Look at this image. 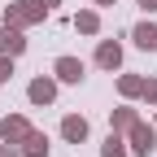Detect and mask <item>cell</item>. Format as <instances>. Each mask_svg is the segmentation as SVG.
I'll use <instances>...</instances> for the list:
<instances>
[{"label":"cell","mask_w":157,"mask_h":157,"mask_svg":"<svg viewBox=\"0 0 157 157\" xmlns=\"http://www.w3.org/2000/svg\"><path fill=\"white\" fill-rule=\"evenodd\" d=\"M135 39H140L144 48H157V31H153V26H140V35H135Z\"/></svg>","instance_id":"6da1fadb"}]
</instances>
